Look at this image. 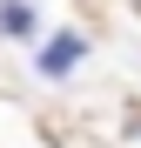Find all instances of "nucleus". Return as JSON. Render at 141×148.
<instances>
[{"instance_id":"nucleus-2","label":"nucleus","mask_w":141,"mask_h":148,"mask_svg":"<svg viewBox=\"0 0 141 148\" xmlns=\"http://www.w3.org/2000/svg\"><path fill=\"white\" fill-rule=\"evenodd\" d=\"M0 34H34V7H20V0H0Z\"/></svg>"},{"instance_id":"nucleus-1","label":"nucleus","mask_w":141,"mask_h":148,"mask_svg":"<svg viewBox=\"0 0 141 148\" xmlns=\"http://www.w3.org/2000/svg\"><path fill=\"white\" fill-rule=\"evenodd\" d=\"M67 61H81V34H61L54 47H47V54H40V74H61Z\"/></svg>"},{"instance_id":"nucleus-3","label":"nucleus","mask_w":141,"mask_h":148,"mask_svg":"<svg viewBox=\"0 0 141 148\" xmlns=\"http://www.w3.org/2000/svg\"><path fill=\"white\" fill-rule=\"evenodd\" d=\"M134 135H141V121H134Z\"/></svg>"}]
</instances>
